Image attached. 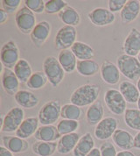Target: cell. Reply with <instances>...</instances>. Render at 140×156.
<instances>
[{"label": "cell", "mask_w": 140, "mask_h": 156, "mask_svg": "<svg viewBox=\"0 0 140 156\" xmlns=\"http://www.w3.org/2000/svg\"><path fill=\"white\" fill-rule=\"evenodd\" d=\"M20 0H2L1 5L2 9H4L7 13H14V12H18V8L20 5Z\"/></svg>", "instance_id": "74e56055"}, {"label": "cell", "mask_w": 140, "mask_h": 156, "mask_svg": "<svg viewBox=\"0 0 140 156\" xmlns=\"http://www.w3.org/2000/svg\"><path fill=\"white\" fill-rule=\"evenodd\" d=\"M100 65L94 60L78 61L77 62V72L83 76H93L100 71Z\"/></svg>", "instance_id": "4dcf8cb0"}, {"label": "cell", "mask_w": 140, "mask_h": 156, "mask_svg": "<svg viewBox=\"0 0 140 156\" xmlns=\"http://www.w3.org/2000/svg\"><path fill=\"white\" fill-rule=\"evenodd\" d=\"M58 61L66 73H73L76 69L77 58L70 49L61 50L58 55Z\"/></svg>", "instance_id": "d4e9b609"}, {"label": "cell", "mask_w": 140, "mask_h": 156, "mask_svg": "<svg viewBox=\"0 0 140 156\" xmlns=\"http://www.w3.org/2000/svg\"><path fill=\"white\" fill-rule=\"evenodd\" d=\"M43 72L53 87H58L65 77V70L54 56H47L43 62Z\"/></svg>", "instance_id": "3957f363"}, {"label": "cell", "mask_w": 140, "mask_h": 156, "mask_svg": "<svg viewBox=\"0 0 140 156\" xmlns=\"http://www.w3.org/2000/svg\"><path fill=\"white\" fill-rule=\"evenodd\" d=\"M127 1L126 0H109L108 1V6L109 10L111 12H121L123 8L124 7Z\"/></svg>", "instance_id": "ab89813d"}, {"label": "cell", "mask_w": 140, "mask_h": 156, "mask_svg": "<svg viewBox=\"0 0 140 156\" xmlns=\"http://www.w3.org/2000/svg\"><path fill=\"white\" fill-rule=\"evenodd\" d=\"M32 150L38 156H52L57 151V143L37 141L33 144Z\"/></svg>", "instance_id": "1f68e13d"}, {"label": "cell", "mask_w": 140, "mask_h": 156, "mask_svg": "<svg viewBox=\"0 0 140 156\" xmlns=\"http://www.w3.org/2000/svg\"><path fill=\"white\" fill-rule=\"evenodd\" d=\"M87 156H101V152H100V149L98 148H95L93 149L92 151H91L90 153L88 154Z\"/></svg>", "instance_id": "f6af8a7d"}, {"label": "cell", "mask_w": 140, "mask_h": 156, "mask_svg": "<svg viewBox=\"0 0 140 156\" xmlns=\"http://www.w3.org/2000/svg\"><path fill=\"white\" fill-rule=\"evenodd\" d=\"M61 117L62 119L80 121L84 119V112L82 107L75 105L73 104H66L61 107Z\"/></svg>", "instance_id": "f546056e"}, {"label": "cell", "mask_w": 140, "mask_h": 156, "mask_svg": "<svg viewBox=\"0 0 140 156\" xmlns=\"http://www.w3.org/2000/svg\"><path fill=\"white\" fill-rule=\"evenodd\" d=\"M137 87H138V90H139L140 92V78L138 80V82H137Z\"/></svg>", "instance_id": "bcb514c9"}, {"label": "cell", "mask_w": 140, "mask_h": 156, "mask_svg": "<svg viewBox=\"0 0 140 156\" xmlns=\"http://www.w3.org/2000/svg\"><path fill=\"white\" fill-rule=\"evenodd\" d=\"M48 79L43 71H36L29 78L26 86L31 90H40L46 85Z\"/></svg>", "instance_id": "836d02e7"}, {"label": "cell", "mask_w": 140, "mask_h": 156, "mask_svg": "<svg viewBox=\"0 0 140 156\" xmlns=\"http://www.w3.org/2000/svg\"><path fill=\"white\" fill-rule=\"evenodd\" d=\"M24 119V110L20 107H13L5 115L4 121L1 124V131L3 133L16 132L20 126Z\"/></svg>", "instance_id": "52a82bcc"}, {"label": "cell", "mask_w": 140, "mask_h": 156, "mask_svg": "<svg viewBox=\"0 0 140 156\" xmlns=\"http://www.w3.org/2000/svg\"><path fill=\"white\" fill-rule=\"evenodd\" d=\"M103 114H104V108L103 105V103L97 100L88 108L85 114V119L88 125L94 126H97L103 119Z\"/></svg>", "instance_id": "d6986e66"}, {"label": "cell", "mask_w": 140, "mask_h": 156, "mask_svg": "<svg viewBox=\"0 0 140 156\" xmlns=\"http://www.w3.org/2000/svg\"><path fill=\"white\" fill-rule=\"evenodd\" d=\"M88 18L92 24L96 27H105L111 25L115 21L116 17L109 9L97 7L93 9L88 13Z\"/></svg>", "instance_id": "8fae6325"}, {"label": "cell", "mask_w": 140, "mask_h": 156, "mask_svg": "<svg viewBox=\"0 0 140 156\" xmlns=\"http://www.w3.org/2000/svg\"><path fill=\"white\" fill-rule=\"evenodd\" d=\"M34 137L39 141L44 142H55L56 140L61 138L57 127L51 126H41L38 128L37 132L35 133Z\"/></svg>", "instance_id": "484cf974"}, {"label": "cell", "mask_w": 140, "mask_h": 156, "mask_svg": "<svg viewBox=\"0 0 140 156\" xmlns=\"http://www.w3.org/2000/svg\"><path fill=\"white\" fill-rule=\"evenodd\" d=\"M0 59L4 68L14 69L15 65L20 60L19 58V49L17 44L13 41H9L5 42L1 48Z\"/></svg>", "instance_id": "9c48e42d"}, {"label": "cell", "mask_w": 140, "mask_h": 156, "mask_svg": "<svg viewBox=\"0 0 140 156\" xmlns=\"http://www.w3.org/2000/svg\"><path fill=\"white\" fill-rule=\"evenodd\" d=\"M58 18L61 21L65 24V26L76 27L81 23V16L76 10L72 6H66L58 13Z\"/></svg>", "instance_id": "4316f807"}, {"label": "cell", "mask_w": 140, "mask_h": 156, "mask_svg": "<svg viewBox=\"0 0 140 156\" xmlns=\"http://www.w3.org/2000/svg\"><path fill=\"white\" fill-rule=\"evenodd\" d=\"M77 32L75 27L64 26L58 30L54 39L55 48L59 50H66L71 48V47L76 42Z\"/></svg>", "instance_id": "ba28073f"}, {"label": "cell", "mask_w": 140, "mask_h": 156, "mask_svg": "<svg viewBox=\"0 0 140 156\" xmlns=\"http://www.w3.org/2000/svg\"><path fill=\"white\" fill-rule=\"evenodd\" d=\"M124 122L131 129L140 131V111L138 109H127L124 112Z\"/></svg>", "instance_id": "d6a6232c"}, {"label": "cell", "mask_w": 140, "mask_h": 156, "mask_svg": "<svg viewBox=\"0 0 140 156\" xmlns=\"http://www.w3.org/2000/svg\"><path fill=\"white\" fill-rule=\"evenodd\" d=\"M138 61L140 62V52H139V54L138 55Z\"/></svg>", "instance_id": "c3c4849f"}, {"label": "cell", "mask_w": 140, "mask_h": 156, "mask_svg": "<svg viewBox=\"0 0 140 156\" xmlns=\"http://www.w3.org/2000/svg\"><path fill=\"white\" fill-rule=\"evenodd\" d=\"M100 91L101 87L98 84H83L73 91L70 97V103L79 107L90 106L97 101Z\"/></svg>", "instance_id": "6da1fadb"}, {"label": "cell", "mask_w": 140, "mask_h": 156, "mask_svg": "<svg viewBox=\"0 0 140 156\" xmlns=\"http://www.w3.org/2000/svg\"><path fill=\"white\" fill-rule=\"evenodd\" d=\"M14 99L19 106L26 109H33L37 106L40 103L39 98L35 94L24 90H19L17 93L14 96Z\"/></svg>", "instance_id": "cb8c5ba5"}, {"label": "cell", "mask_w": 140, "mask_h": 156, "mask_svg": "<svg viewBox=\"0 0 140 156\" xmlns=\"http://www.w3.org/2000/svg\"><path fill=\"white\" fill-rule=\"evenodd\" d=\"M94 148V139L90 133H86L84 135L81 136L75 148L72 152L73 156H87Z\"/></svg>", "instance_id": "7402d4cb"}, {"label": "cell", "mask_w": 140, "mask_h": 156, "mask_svg": "<svg viewBox=\"0 0 140 156\" xmlns=\"http://www.w3.org/2000/svg\"><path fill=\"white\" fill-rule=\"evenodd\" d=\"M104 101L109 111L115 115H123L127 110V102L117 90H108L104 94Z\"/></svg>", "instance_id": "8992f818"}, {"label": "cell", "mask_w": 140, "mask_h": 156, "mask_svg": "<svg viewBox=\"0 0 140 156\" xmlns=\"http://www.w3.org/2000/svg\"><path fill=\"white\" fill-rule=\"evenodd\" d=\"M80 126L79 121L69 120V119H61L57 124V130L61 137L63 135L73 133L76 131Z\"/></svg>", "instance_id": "e575fe53"}, {"label": "cell", "mask_w": 140, "mask_h": 156, "mask_svg": "<svg viewBox=\"0 0 140 156\" xmlns=\"http://www.w3.org/2000/svg\"><path fill=\"white\" fill-rule=\"evenodd\" d=\"M13 69L16 76L18 77L19 83H26L29 78L31 77V76L33 73L30 63L26 60L22 58L15 65Z\"/></svg>", "instance_id": "f1b7e54d"}, {"label": "cell", "mask_w": 140, "mask_h": 156, "mask_svg": "<svg viewBox=\"0 0 140 156\" xmlns=\"http://www.w3.org/2000/svg\"><path fill=\"white\" fill-rule=\"evenodd\" d=\"M0 156H14L13 153H12L11 151H9L5 147L1 146L0 147Z\"/></svg>", "instance_id": "b9f144b4"}, {"label": "cell", "mask_w": 140, "mask_h": 156, "mask_svg": "<svg viewBox=\"0 0 140 156\" xmlns=\"http://www.w3.org/2000/svg\"><path fill=\"white\" fill-rule=\"evenodd\" d=\"M45 3L42 0H25L24 5L25 6L29 8L33 12L40 14L45 12Z\"/></svg>", "instance_id": "8d00e7d4"}, {"label": "cell", "mask_w": 140, "mask_h": 156, "mask_svg": "<svg viewBox=\"0 0 140 156\" xmlns=\"http://www.w3.org/2000/svg\"><path fill=\"white\" fill-rule=\"evenodd\" d=\"M1 140L3 143V147H5L13 154L24 153L27 151L29 148L28 142L26 140L19 138L17 136H11V135L3 136Z\"/></svg>", "instance_id": "2e32d148"}, {"label": "cell", "mask_w": 140, "mask_h": 156, "mask_svg": "<svg viewBox=\"0 0 140 156\" xmlns=\"http://www.w3.org/2000/svg\"><path fill=\"white\" fill-rule=\"evenodd\" d=\"M134 147L140 149V131L134 136Z\"/></svg>", "instance_id": "7bdbcfd3"}, {"label": "cell", "mask_w": 140, "mask_h": 156, "mask_svg": "<svg viewBox=\"0 0 140 156\" xmlns=\"http://www.w3.org/2000/svg\"><path fill=\"white\" fill-rule=\"evenodd\" d=\"M51 25L47 21H40L37 23L34 29L30 34L32 42L36 48H40L47 42L51 34Z\"/></svg>", "instance_id": "7c38bea8"}, {"label": "cell", "mask_w": 140, "mask_h": 156, "mask_svg": "<svg viewBox=\"0 0 140 156\" xmlns=\"http://www.w3.org/2000/svg\"><path fill=\"white\" fill-rule=\"evenodd\" d=\"M101 156H117V149L111 142L106 141L103 143L100 147Z\"/></svg>", "instance_id": "f35d334b"}, {"label": "cell", "mask_w": 140, "mask_h": 156, "mask_svg": "<svg viewBox=\"0 0 140 156\" xmlns=\"http://www.w3.org/2000/svg\"><path fill=\"white\" fill-rule=\"evenodd\" d=\"M2 86L5 91L9 95L14 97L19 92V81L16 76L14 71L10 69L4 68L2 73Z\"/></svg>", "instance_id": "9a60e30c"}, {"label": "cell", "mask_w": 140, "mask_h": 156, "mask_svg": "<svg viewBox=\"0 0 140 156\" xmlns=\"http://www.w3.org/2000/svg\"><path fill=\"white\" fill-rule=\"evenodd\" d=\"M16 26L23 34H31L36 24L35 13L26 6L21 7L15 14Z\"/></svg>", "instance_id": "5b68a950"}, {"label": "cell", "mask_w": 140, "mask_h": 156, "mask_svg": "<svg viewBox=\"0 0 140 156\" xmlns=\"http://www.w3.org/2000/svg\"><path fill=\"white\" fill-rule=\"evenodd\" d=\"M7 20H8V13L4 9H0V24H5Z\"/></svg>", "instance_id": "60d3db41"}, {"label": "cell", "mask_w": 140, "mask_h": 156, "mask_svg": "<svg viewBox=\"0 0 140 156\" xmlns=\"http://www.w3.org/2000/svg\"><path fill=\"white\" fill-rule=\"evenodd\" d=\"M117 129V119L113 117H106L94 130V134L100 140L110 139Z\"/></svg>", "instance_id": "30bf717a"}, {"label": "cell", "mask_w": 140, "mask_h": 156, "mask_svg": "<svg viewBox=\"0 0 140 156\" xmlns=\"http://www.w3.org/2000/svg\"><path fill=\"white\" fill-rule=\"evenodd\" d=\"M117 65L124 76L138 82L140 78V62L138 58L124 54L117 57Z\"/></svg>", "instance_id": "7a4b0ae2"}, {"label": "cell", "mask_w": 140, "mask_h": 156, "mask_svg": "<svg viewBox=\"0 0 140 156\" xmlns=\"http://www.w3.org/2000/svg\"><path fill=\"white\" fill-rule=\"evenodd\" d=\"M100 74L102 80L107 84L115 85L119 83L120 71L118 67L110 61H103L101 64Z\"/></svg>", "instance_id": "4fadbf2b"}, {"label": "cell", "mask_w": 140, "mask_h": 156, "mask_svg": "<svg viewBox=\"0 0 140 156\" xmlns=\"http://www.w3.org/2000/svg\"><path fill=\"white\" fill-rule=\"evenodd\" d=\"M81 135L77 133L63 135L57 142V152L61 154H68L75 148Z\"/></svg>", "instance_id": "ac0fdd59"}, {"label": "cell", "mask_w": 140, "mask_h": 156, "mask_svg": "<svg viewBox=\"0 0 140 156\" xmlns=\"http://www.w3.org/2000/svg\"><path fill=\"white\" fill-rule=\"evenodd\" d=\"M139 3H140V1H139Z\"/></svg>", "instance_id": "681fc988"}, {"label": "cell", "mask_w": 140, "mask_h": 156, "mask_svg": "<svg viewBox=\"0 0 140 156\" xmlns=\"http://www.w3.org/2000/svg\"><path fill=\"white\" fill-rule=\"evenodd\" d=\"M70 50L74 53L78 61L93 60L95 57V50L93 48L82 41H76L71 47Z\"/></svg>", "instance_id": "83f0119b"}, {"label": "cell", "mask_w": 140, "mask_h": 156, "mask_svg": "<svg viewBox=\"0 0 140 156\" xmlns=\"http://www.w3.org/2000/svg\"><path fill=\"white\" fill-rule=\"evenodd\" d=\"M119 91L123 95L127 103L137 104L140 97L138 87L130 81H123L119 84Z\"/></svg>", "instance_id": "603a6c76"}, {"label": "cell", "mask_w": 140, "mask_h": 156, "mask_svg": "<svg viewBox=\"0 0 140 156\" xmlns=\"http://www.w3.org/2000/svg\"><path fill=\"white\" fill-rule=\"evenodd\" d=\"M140 13V3L138 0L127 1L124 7L120 12L121 22L123 24H129L134 21Z\"/></svg>", "instance_id": "ffe728a7"}, {"label": "cell", "mask_w": 140, "mask_h": 156, "mask_svg": "<svg viewBox=\"0 0 140 156\" xmlns=\"http://www.w3.org/2000/svg\"><path fill=\"white\" fill-rule=\"evenodd\" d=\"M112 140L117 147L123 150H131L134 147V138L132 134L124 129H117L112 135Z\"/></svg>", "instance_id": "44dd1931"}, {"label": "cell", "mask_w": 140, "mask_h": 156, "mask_svg": "<svg viewBox=\"0 0 140 156\" xmlns=\"http://www.w3.org/2000/svg\"><path fill=\"white\" fill-rule=\"evenodd\" d=\"M138 110L140 111V97H139V98H138Z\"/></svg>", "instance_id": "7dc6e473"}, {"label": "cell", "mask_w": 140, "mask_h": 156, "mask_svg": "<svg viewBox=\"0 0 140 156\" xmlns=\"http://www.w3.org/2000/svg\"><path fill=\"white\" fill-rule=\"evenodd\" d=\"M117 156H136L133 154L131 151L130 150H123V151H120L119 153H117Z\"/></svg>", "instance_id": "ee69618b"}, {"label": "cell", "mask_w": 140, "mask_h": 156, "mask_svg": "<svg viewBox=\"0 0 140 156\" xmlns=\"http://www.w3.org/2000/svg\"><path fill=\"white\" fill-rule=\"evenodd\" d=\"M68 6V3L63 0H48L45 3V12L47 14L59 13Z\"/></svg>", "instance_id": "d590c367"}, {"label": "cell", "mask_w": 140, "mask_h": 156, "mask_svg": "<svg viewBox=\"0 0 140 156\" xmlns=\"http://www.w3.org/2000/svg\"><path fill=\"white\" fill-rule=\"evenodd\" d=\"M39 123L40 120L38 117H29L25 119L22 122L20 126L15 132V136L21 138V139H27L31 136L35 134L39 128Z\"/></svg>", "instance_id": "e0dca14e"}, {"label": "cell", "mask_w": 140, "mask_h": 156, "mask_svg": "<svg viewBox=\"0 0 140 156\" xmlns=\"http://www.w3.org/2000/svg\"><path fill=\"white\" fill-rule=\"evenodd\" d=\"M61 105L59 100H50L40 109L38 119L42 126H51L58 121L61 113Z\"/></svg>", "instance_id": "277c9868"}, {"label": "cell", "mask_w": 140, "mask_h": 156, "mask_svg": "<svg viewBox=\"0 0 140 156\" xmlns=\"http://www.w3.org/2000/svg\"><path fill=\"white\" fill-rule=\"evenodd\" d=\"M123 51L130 56H138L140 52V31L131 28L123 44Z\"/></svg>", "instance_id": "5bb4252c"}]
</instances>
